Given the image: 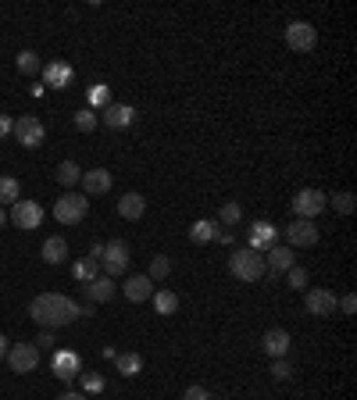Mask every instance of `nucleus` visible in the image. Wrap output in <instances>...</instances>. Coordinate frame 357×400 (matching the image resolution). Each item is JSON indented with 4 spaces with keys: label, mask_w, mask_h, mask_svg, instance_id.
<instances>
[{
    "label": "nucleus",
    "mask_w": 357,
    "mask_h": 400,
    "mask_svg": "<svg viewBox=\"0 0 357 400\" xmlns=\"http://www.w3.org/2000/svg\"><path fill=\"white\" fill-rule=\"evenodd\" d=\"M261 347H264L271 357H286V354H289V332H286V329H268L264 339H261Z\"/></svg>",
    "instance_id": "412c9836"
},
{
    "label": "nucleus",
    "mask_w": 357,
    "mask_h": 400,
    "mask_svg": "<svg viewBox=\"0 0 357 400\" xmlns=\"http://www.w3.org/2000/svg\"><path fill=\"white\" fill-rule=\"evenodd\" d=\"M282 232H286L289 247H314V243H318V225H314V222H307V218L289 222Z\"/></svg>",
    "instance_id": "ddd939ff"
},
{
    "label": "nucleus",
    "mask_w": 357,
    "mask_h": 400,
    "mask_svg": "<svg viewBox=\"0 0 357 400\" xmlns=\"http://www.w3.org/2000/svg\"><path fill=\"white\" fill-rule=\"evenodd\" d=\"M15 140H19L26 150H36V147H43L47 129H43V122H40L36 115H22V118L15 122Z\"/></svg>",
    "instance_id": "423d86ee"
},
{
    "label": "nucleus",
    "mask_w": 357,
    "mask_h": 400,
    "mask_svg": "<svg viewBox=\"0 0 357 400\" xmlns=\"http://www.w3.org/2000/svg\"><path fill=\"white\" fill-rule=\"evenodd\" d=\"M51 371H54L61 382H72V379L83 375V357H79L76 350H54V357H51Z\"/></svg>",
    "instance_id": "9d476101"
},
{
    "label": "nucleus",
    "mask_w": 357,
    "mask_h": 400,
    "mask_svg": "<svg viewBox=\"0 0 357 400\" xmlns=\"http://www.w3.org/2000/svg\"><path fill=\"white\" fill-rule=\"evenodd\" d=\"M8 222L19 225V229H26V232H33V229H40V222H43V207H40L36 200H19V204H11Z\"/></svg>",
    "instance_id": "1a4fd4ad"
},
{
    "label": "nucleus",
    "mask_w": 357,
    "mask_h": 400,
    "mask_svg": "<svg viewBox=\"0 0 357 400\" xmlns=\"http://www.w3.org/2000/svg\"><path fill=\"white\" fill-rule=\"evenodd\" d=\"M15 133V118L11 115H0V140H8Z\"/></svg>",
    "instance_id": "ea45409f"
},
{
    "label": "nucleus",
    "mask_w": 357,
    "mask_h": 400,
    "mask_svg": "<svg viewBox=\"0 0 357 400\" xmlns=\"http://www.w3.org/2000/svg\"><path fill=\"white\" fill-rule=\"evenodd\" d=\"M43 83L51 90H68L76 83V68L68 61H51V65H43Z\"/></svg>",
    "instance_id": "4468645a"
},
{
    "label": "nucleus",
    "mask_w": 357,
    "mask_h": 400,
    "mask_svg": "<svg viewBox=\"0 0 357 400\" xmlns=\"http://www.w3.org/2000/svg\"><path fill=\"white\" fill-rule=\"evenodd\" d=\"M328 204H332L339 215H353V207H357V200H353V193H350V190H339V193H332V197H328Z\"/></svg>",
    "instance_id": "7c9ffc66"
},
{
    "label": "nucleus",
    "mask_w": 357,
    "mask_h": 400,
    "mask_svg": "<svg viewBox=\"0 0 357 400\" xmlns=\"http://www.w3.org/2000/svg\"><path fill=\"white\" fill-rule=\"evenodd\" d=\"M79 183H83V197H100V193H108L115 186V179H111L108 168H90V172H83Z\"/></svg>",
    "instance_id": "2eb2a0df"
},
{
    "label": "nucleus",
    "mask_w": 357,
    "mask_h": 400,
    "mask_svg": "<svg viewBox=\"0 0 357 400\" xmlns=\"http://www.w3.org/2000/svg\"><path fill=\"white\" fill-rule=\"evenodd\" d=\"M8 347H11V343H8V336H4V332H0V361H4V357H8Z\"/></svg>",
    "instance_id": "c03bdc74"
},
{
    "label": "nucleus",
    "mask_w": 357,
    "mask_h": 400,
    "mask_svg": "<svg viewBox=\"0 0 357 400\" xmlns=\"http://www.w3.org/2000/svg\"><path fill=\"white\" fill-rule=\"evenodd\" d=\"M86 314H93V311L90 307H79L65 293H40L29 304V318L40 322L43 329H61V325H72L76 318H86Z\"/></svg>",
    "instance_id": "f257e3e1"
},
{
    "label": "nucleus",
    "mask_w": 357,
    "mask_h": 400,
    "mask_svg": "<svg viewBox=\"0 0 357 400\" xmlns=\"http://www.w3.org/2000/svg\"><path fill=\"white\" fill-rule=\"evenodd\" d=\"M143 211H147V197H143V193H125V197L118 200V215H122L125 222L143 218Z\"/></svg>",
    "instance_id": "aec40b11"
},
{
    "label": "nucleus",
    "mask_w": 357,
    "mask_h": 400,
    "mask_svg": "<svg viewBox=\"0 0 357 400\" xmlns=\"http://www.w3.org/2000/svg\"><path fill=\"white\" fill-rule=\"evenodd\" d=\"M271 375H275L279 382H286V379L293 375V364H289L286 357H271Z\"/></svg>",
    "instance_id": "e433bc0d"
},
{
    "label": "nucleus",
    "mask_w": 357,
    "mask_h": 400,
    "mask_svg": "<svg viewBox=\"0 0 357 400\" xmlns=\"http://www.w3.org/2000/svg\"><path fill=\"white\" fill-rule=\"evenodd\" d=\"M4 225H8V211H4V207H0V229H4Z\"/></svg>",
    "instance_id": "a18cd8bd"
},
{
    "label": "nucleus",
    "mask_w": 357,
    "mask_h": 400,
    "mask_svg": "<svg viewBox=\"0 0 357 400\" xmlns=\"http://www.w3.org/2000/svg\"><path fill=\"white\" fill-rule=\"evenodd\" d=\"M218 232H222V225H218L214 218H197V222L190 225V240H193V243H214Z\"/></svg>",
    "instance_id": "4be33fe9"
},
{
    "label": "nucleus",
    "mask_w": 357,
    "mask_h": 400,
    "mask_svg": "<svg viewBox=\"0 0 357 400\" xmlns=\"http://www.w3.org/2000/svg\"><path fill=\"white\" fill-rule=\"evenodd\" d=\"M58 400H90V396H86V393H76V389H68V393H61Z\"/></svg>",
    "instance_id": "79ce46f5"
},
{
    "label": "nucleus",
    "mask_w": 357,
    "mask_h": 400,
    "mask_svg": "<svg viewBox=\"0 0 357 400\" xmlns=\"http://www.w3.org/2000/svg\"><path fill=\"white\" fill-rule=\"evenodd\" d=\"M33 347H36V350H51V347H54V329H43V332L33 339Z\"/></svg>",
    "instance_id": "4c0bfd02"
},
{
    "label": "nucleus",
    "mask_w": 357,
    "mask_h": 400,
    "mask_svg": "<svg viewBox=\"0 0 357 400\" xmlns=\"http://www.w3.org/2000/svg\"><path fill=\"white\" fill-rule=\"evenodd\" d=\"M115 289H118V286H115L111 275H97L93 282H86V297H90L93 304H108V300L115 297Z\"/></svg>",
    "instance_id": "6ab92c4d"
},
{
    "label": "nucleus",
    "mask_w": 357,
    "mask_h": 400,
    "mask_svg": "<svg viewBox=\"0 0 357 400\" xmlns=\"http://www.w3.org/2000/svg\"><path fill=\"white\" fill-rule=\"evenodd\" d=\"M72 122H76V129H79V133H93V129L100 125V118H97V111H93V108L76 111V115H72Z\"/></svg>",
    "instance_id": "c756f323"
},
{
    "label": "nucleus",
    "mask_w": 357,
    "mask_h": 400,
    "mask_svg": "<svg viewBox=\"0 0 357 400\" xmlns=\"http://www.w3.org/2000/svg\"><path fill=\"white\" fill-rule=\"evenodd\" d=\"M325 207H328V197H325L321 190H300V193L293 197V211H296V218L314 222Z\"/></svg>",
    "instance_id": "0eeeda50"
},
{
    "label": "nucleus",
    "mask_w": 357,
    "mask_h": 400,
    "mask_svg": "<svg viewBox=\"0 0 357 400\" xmlns=\"http://www.w3.org/2000/svg\"><path fill=\"white\" fill-rule=\"evenodd\" d=\"M304 307H307V314H314V318H332V314L339 311V300H336V293H328V289H307Z\"/></svg>",
    "instance_id": "9b49d317"
},
{
    "label": "nucleus",
    "mask_w": 357,
    "mask_h": 400,
    "mask_svg": "<svg viewBox=\"0 0 357 400\" xmlns=\"http://www.w3.org/2000/svg\"><path fill=\"white\" fill-rule=\"evenodd\" d=\"M4 361L11 364V371H19V375H29V371H36V364H40V350H36L33 343H11Z\"/></svg>",
    "instance_id": "6e6552de"
},
{
    "label": "nucleus",
    "mask_w": 357,
    "mask_h": 400,
    "mask_svg": "<svg viewBox=\"0 0 357 400\" xmlns=\"http://www.w3.org/2000/svg\"><path fill=\"white\" fill-rule=\"evenodd\" d=\"M68 257V243L61 240V236H51L47 243H43V261L47 265H61Z\"/></svg>",
    "instance_id": "5701e85b"
},
{
    "label": "nucleus",
    "mask_w": 357,
    "mask_h": 400,
    "mask_svg": "<svg viewBox=\"0 0 357 400\" xmlns=\"http://www.w3.org/2000/svg\"><path fill=\"white\" fill-rule=\"evenodd\" d=\"M293 265H296L293 247H279V243H275V247L264 250V268H268V272H289Z\"/></svg>",
    "instance_id": "a211bd4d"
},
{
    "label": "nucleus",
    "mask_w": 357,
    "mask_h": 400,
    "mask_svg": "<svg viewBox=\"0 0 357 400\" xmlns=\"http://www.w3.org/2000/svg\"><path fill=\"white\" fill-rule=\"evenodd\" d=\"M104 125L108 129H129V125H136V108H129V104H108L104 108Z\"/></svg>",
    "instance_id": "dca6fc26"
},
{
    "label": "nucleus",
    "mask_w": 357,
    "mask_h": 400,
    "mask_svg": "<svg viewBox=\"0 0 357 400\" xmlns=\"http://www.w3.org/2000/svg\"><path fill=\"white\" fill-rule=\"evenodd\" d=\"M86 215H90V197H83V193H65L54 200V218L61 225H79Z\"/></svg>",
    "instance_id": "7ed1b4c3"
},
{
    "label": "nucleus",
    "mask_w": 357,
    "mask_h": 400,
    "mask_svg": "<svg viewBox=\"0 0 357 400\" xmlns=\"http://www.w3.org/2000/svg\"><path fill=\"white\" fill-rule=\"evenodd\" d=\"M79 179H83V168L76 161H61L58 165V183L61 186H79Z\"/></svg>",
    "instance_id": "c85d7f7f"
},
{
    "label": "nucleus",
    "mask_w": 357,
    "mask_h": 400,
    "mask_svg": "<svg viewBox=\"0 0 357 400\" xmlns=\"http://www.w3.org/2000/svg\"><path fill=\"white\" fill-rule=\"evenodd\" d=\"M72 275H76V282H93V279L100 275V265H97L93 257H79V261L72 265Z\"/></svg>",
    "instance_id": "b1692460"
},
{
    "label": "nucleus",
    "mask_w": 357,
    "mask_h": 400,
    "mask_svg": "<svg viewBox=\"0 0 357 400\" xmlns=\"http://www.w3.org/2000/svg\"><path fill=\"white\" fill-rule=\"evenodd\" d=\"M22 200V186L11 175H0V204H19Z\"/></svg>",
    "instance_id": "bb28decb"
},
{
    "label": "nucleus",
    "mask_w": 357,
    "mask_h": 400,
    "mask_svg": "<svg viewBox=\"0 0 357 400\" xmlns=\"http://www.w3.org/2000/svg\"><path fill=\"white\" fill-rule=\"evenodd\" d=\"M286 279H289V286H293V289H307V268L293 265V268L286 272Z\"/></svg>",
    "instance_id": "c9c22d12"
},
{
    "label": "nucleus",
    "mask_w": 357,
    "mask_h": 400,
    "mask_svg": "<svg viewBox=\"0 0 357 400\" xmlns=\"http://www.w3.org/2000/svg\"><path fill=\"white\" fill-rule=\"evenodd\" d=\"M100 254H104V243H93V247H90V257H93L97 265H100Z\"/></svg>",
    "instance_id": "37998d69"
},
{
    "label": "nucleus",
    "mask_w": 357,
    "mask_h": 400,
    "mask_svg": "<svg viewBox=\"0 0 357 400\" xmlns=\"http://www.w3.org/2000/svg\"><path fill=\"white\" fill-rule=\"evenodd\" d=\"M15 65H19L22 76H36V72H43V61H40L36 51H22V54L15 58Z\"/></svg>",
    "instance_id": "cd10ccee"
},
{
    "label": "nucleus",
    "mask_w": 357,
    "mask_h": 400,
    "mask_svg": "<svg viewBox=\"0 0 357 400\" xmlns=\"http://www.w3.org/2000/svg\"><path fill=\"white\" fill-rule=\"evenodd\" d=\"M229 272H232V279H239V282H257L268 268H264V254H257V250H250V247H239V250H232V257H229Z\"/></svg>",
    "instance_id": "f03ea898"
},
{
    "label": "nucleus",
    "mask_w": 357,
    "mask_h": 400,
    "mask_svg": "<svg viewBox=\"0 0 357 400\" xmlns=\"http://www.w3.org/2000/svg\"><path fill=\"white\" fill-rule=\"evenodd\" d=\"M100 268H104V275H125L129 272V243L125 240H111V243H104V254H100Z\"/></svg>",
    "instance_id": "20e7f679"
},
{
    "label": "nucleus",
    "mask_w": 357,
    "mask_h": 400,
    "mask_svg": "<svg viewBox=\"0 0 357 400\" xmlns=\"http://www.w3.org/2000/svg\"><path fill=\"white\" fill-rule=\"evenodd\" d=\"M172 272V261L165 257V254H157L154 261H150V282H157V279H165Z\"/></svg>",
    "instance_id": "f704fd0d"
},
{
    "label": "nucleus",
    "mask_w": 357,
    "mask_h": 400,
    "mask_svg": "<svg viewBox=\"0 0 357 400\" xmlns=\"http://www.w3.org/2000/svg\"><path fill=\"white\" fill-rule=\"evenodd\" d=\"M79 382H83V393H86V396L104 393V375H100V371H83V375H79Z\"/></svg>",
    "instance_id": "473e14b6"
},
{
    "label": "nucleus",
    "mask_w": 357,
    "mask_h": 400,
    "mask_svg": "<svg viewBox=\"0 0 357 400\" xmlns=\"http://www.w3.org/2000/svg\"><path fill=\"white\" fill-rule=\"evenodd\" d=\"M150 300H154V307H157V314H165V318L179 311V297H175L172 289H154V297H150Z\"/></svg>",
    "instance_id": "393cba45"
},
{
    "label": "nucleus",
    "mask_w": 357,
    "mask_h": 400,
    "mask_svg": "<svg viewBox=\"0 0 357 400\" xmlns=\"http://www.w3.org/2000/svg\"><path fill=\"white\" fill-rule=\"evenodd\" d=\"M239 222H243V207L236 200H225L222 215H218V225H239Z\"/></svg>",
    "instance_id": "2f4dec72"
},
{
    "label": "nucleus",
    "mask_w": 357,
    "mask_h": 400,
    "mask_svg": "<svg viewBox=\"0 0 357 400\" xmlns=\"http://www.w3.org/2000/svg\"><path fill=\"white\" fill-rule=\"evenodd\" d=\"M108 104H111V86H104V83L90 86V108H108Z\"/></svg>",
    "instance_id": "72a5a7b5"
},
{
    "label": "nucleus",
    "mask_w": 357,
    "mask_h": 400,
    "mask_svg": "<svg viewBox=\"0 0 357 400\" xmlns=\"http://www.w3.org/2000/svg\"><path fill=\"white\" fill-rule=\"evenodd\" d=\"M115 368H118L125 379H133V375H140V371H143V357H140V354H133V350H129V354H118V357H115Z\"/></svg>",
    "instance_id": "a878e982"
},
{
    "label": "nucleus",
    "mask_w": 357,
    "mask_h": 400,
    "mask_svg": "<svg viewBox=\"0 0 357 400\" xmlns=\"http://www.w3.org/2000/svg\"><path fill=\"white\" fill-rule=\"evenodd\" d=\"M182 400H211V393H207V386H190L182 393Z\"/></svg>",
    "instance_id": "58836bf2"
},
{
    "label": "nucleus",
    "mask_w": 357,
    "mask_h": 400,
    "mask_svg": "<svg viewBox=\"0 0 357 400\" xmlns=\"http://www.w3.org/2000/svg\"><path fill=\"white\" fill-rule=\"evenodd\" d=\"M339 311H343V314H357V297H353V293H346V297L339 300Z\"/></svg>",
    "instance_id": "a19ab883"
},
{
    "label": "nucleus",
    "mask_w": 357,
    "mask_h": 400,
    "mask_svg": "<svg viewBox=\"0 0 357 400\" xmlns=\"http://www.w3.org/2000/svg\"><path fill=\"white\" fill-rule=\"evenodd\" d=\"M122 293H125V300L143 304V300H150V297H154V282H150V275H129V279H125V286H122Z\"/></svg>",
    "instance_id": "f3484780"
},
{
    "label": "nucleus",
    "mask_w": 357,
    "mask_h": 400,
    "mask_svg": "<svg viewBox=\"0 0 357 400\" xmlns=\"http://www.w3.org/2000/svg\"><path fill=\"white\" fill-rule=\"evenodd\" d=\"M318 43V29L311 22H289L286 26V47L296 51V54H311Z\"/></svg>",
    "instance_id": "39448f33"
},
{
    "label": "nucleus",
    "mask_w": 357,
    "mask_h": 400,
    "mask_svg": "<svg viewBox=\"0 0 357 400\" xmlns=\"http://www.w3.org/2000/svg\"><path fill=\"white\" fill-rule=\"evenodd\" d=\"M275 240H279V229L271 225V222H250V229H247V247L250 250H257V254H264L268 247H275Z\"/></svg>",
    "instance_id": "f8f14e48"
}]
</instances>
